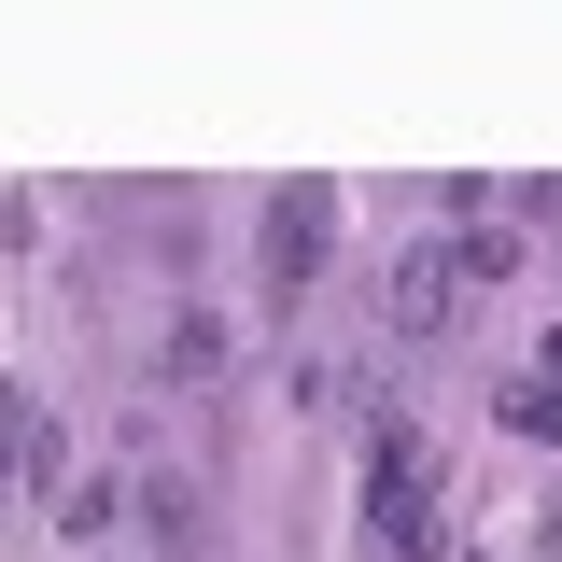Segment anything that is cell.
I'll return each instance as SVG.
<instances>
[{"mask_svg":"<svg viewBox=\"0 0 562 562\" xmlns=\"http://www.w3.org/2000/svg\"><path fill=\"white\" fill-rule=\"evenodd\" d=\"M324 239H338V183H281V198H268V225H254V254H268V281H281V295H310Z\"/></svg>","mask_w":562,"mask_h":562,"instance_id":"obj_3","label":"cell"},{"mask_svg":"<svg viewBox=\"0 0 562 562\" xmlns=\"http://www.w3.org/2000/svg\"><path fill=\"white\" fill-rule=\"evenodd\" d=\"M366 535H380V562H436L450 549L436 535V450L408 422H380V450H366Z\"/></svg>","mask_w":562,"mask_h":562,"instance_id":"obj_1","label":"cell"},{"mask_svg":"<svg viewBox=\"0 0 562 562\" xmlns=\"http://www.w3.org/2000/svg\"><path fill=\"white\" fill-rule=\"evenodd\" d=\"M549 380H562V324H549Z\"/></svg>","mask_w":562,"mask_h":562,"instance_id":"obj_6","label":"cell"},{"mask_svg":"<svg viewBox=\"0 0 562 562\" xmlns=\"http://www.w3.org/2000/svg\"><path fill=\"white\" fill-rule=\"evenodd\" d=\"M506 422H520V436H562V380H520V394H506Z\"/></svg>","mask_w":562,"mask_h":562,"instance_id":"obj_5","label":"cell"},{"mask_svg":"<svg viewBox=\"0 0 562 562\" xmlns=\"http://www.w3.org/2000/svg\"><path fill=\"white\" fill-rule=\"evenodd\" d=\"M0 464H29V479L57 492V436H43V408H29V394H0Z\"/></svg>","mask_w":562,"mask_h":562,"instance_id":"obj_4","label":"cell"},{"mask_svg":"<svg viewBox=\"0 0 562 562\" xmlns=\"http://www.w3.org/2000/svg\"><path fill=\"white\" fill-rule=\"evenodd\" d=\"M464 239H408V254H394V281H380V324H394V338H450V324H464Z\"/></svg>","mask_w":562,"mask_h":562,"instance_id":"obj_2","label":"cell"}]
</instances>
